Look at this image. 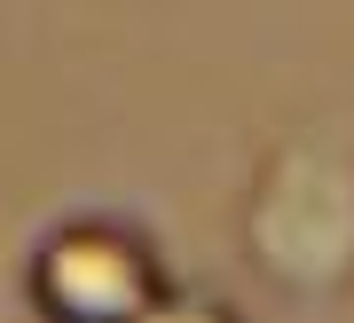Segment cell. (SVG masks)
Segmentation results:
<instances>
[{"label":"cell","mask_w":354,"mask_h":323,"mask_svg":"<svg viewBox=\"0 0 354 323\" xmlns=\"http://www.w3.org/2000/svg\"><path fill=\"white\" fill-rule=\"evenodd\" d=\"M24 308L64 323H134L181 308L158 236L127 213H64L24 245Z\"/></svg>","instance_id":"7a4b0ae2"},{"label":"cell","mask_w":354,"mask_h":323,"mask_svg":"<svg viewBox=\"0 0 354 323\" xmlns=\"http://www.w3.org/2000/svg\"><path fill=\"white\" fill-rule=\"evenodd\" d=\"M236 261L283 315H330L354 299V111H307L268 134L236 189Z\"/></svg>","instance_id":"6da1fadb"}]
</instances>
